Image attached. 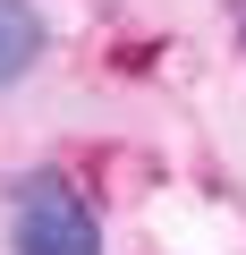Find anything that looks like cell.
<instances>
[{
  "label": "cell",
  "instance_id": "6da1fadb",
  "mask_svg": "<svg viewBox=\"0 0 246 255\" xmlns=\"http://www.w3.org/2000/svg\"><path fill=\"white\" fill-rule=\"evenodd\" d=\"M9 247L17 255H102V213L85 204L77 179L26 170L9 187Z\"/></svg>",
  "mask_w": 246,
  "mask_h": 255
},
{
  "label": "cell",
  "instance_id": "7a4b0ae2",
  "mask_svg": "<svg viewBox=\"0 0 246 255\" xmlns=\"http://www.w3.org/2000/svg\"><path fill=\"white\" fill-rule=\"evenodd\" d=\"M43 51H51L43 9H34V0H0V85H17V77H26Z\"/></svg>",
  "mask_w": 246,
  "mask_h": 255
}]
</instances>
